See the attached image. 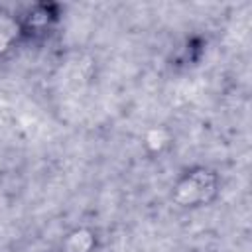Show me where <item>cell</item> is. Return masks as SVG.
Wrapping results in <instances>:
<instances>
[{
	"label": "cell",
	"instance_id": "6da1fadb",
	"mask_svg": "<svg viewBox=\"0 0 252 252\" xmlns=\"http://www.w3.org/2000/svg\"><path fill=\"white\" fill-rule=\"evenodd\" d=\"M220 175L217 169L195 163L181 169L171 187H169V201L175 209L181 211H199L211 207L220 195Z\"/></svg>",
	"mask_w": 252,
	"mask_h": 252
},
{
	"label": "cell",
	"instance_id": "7a4b0ae2",
	"mask_svg": "<svg viewBox=\"0 0 252 252\" xmlns=\"http://www.w3.org/2000/svg\"><path fill=\"white\" fill-rule=\"evenodd\" d=\"M14 14L20 26L22 43H43L61 26L65 8L53 0H39L20 6Z\"/></svg>",
	"mask_w": 252,
	"mask_h": 252
},
{
	"label": "cell",
	"instance_id": "3957f363",
	"mask_svg": "<svg viewBox=\"0 0 252 252\" xmlns=\"http://www.w3.org/2000/svg\"><path fill=\"white\" fill-rule=\"evenodd\" d=\"M98 246V230L91 224H77L61 238V252H96Z\"/></svg>",
	"mask_w": 252,
	"mask_h": 252
},
{
	"label": "cell",
	"instance_id": "277c9868",
	"mask_svg": "<svg viewBox=\"0 0 252 252\" xmlns=\"http://www.w3.org/2000/svg\"><path fill=\"white\" fill-rule=\"evenodd\" d=\"M20 45L24 43L16 14L12 10L0 8V61L8 59Z\"/></svg>",
	"mask_w": 252,
	"mask_h": 252
},
{
	"label": "cell",
	"instance_id": "5b68a950",
	"mask_svg": "<svg viewBox=\"0 0 252 252\" xmlns=\"http://www.w3.org/2000/svg\"><path fill=\"white\" fill-rule=\"evenodd\" d=\"M142 146L148 156H161L173 146V134L163 124H154L144 130L142 134Z\"/></svg>",
	"mask_w": 252,
	"mask_h": 252
}]
</instances>
